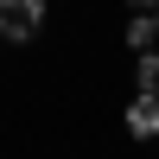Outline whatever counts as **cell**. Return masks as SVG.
I'll list each match as a JSON object with an SVG mask.
<instances>
[{
	"label": "cell",
	"instance_id": "cell-6",
	"mask_svg": "<svg viewBox=\"0 0 159 159\" xmlns=\"http://www.w3.org/2000/svg\"><path fill=\"white\" fill-rule=\"evenodd\" d=\"M153 19H159V7H153Z\"/></svg>",
	"mask_w": 159,
	"mask_h": 159
},
{
	"label": "cell",
	"instance_id": "cell-5",
	"mask_svg": "<svg viewBox=\"0 0 159 159\" xmlns=\"http://www.w3.org/2000/svg\"><path fill=\"white\" fill-rule=\"evenodd\" d=\"M127 7H159V0H127Z\"/></svg>",
	"mask_w": 159,
	"mask_h": 159
},
{
	"label": "cell",
	"instance_id": "cell-3",
	"mask_svg": "<svg viewBox=\"0 0 159 159\" xmlns=\"http://www.w3.org/2000/svg\"><path fill=\"white\" fill-rule=\"evenodd\" d=\"M153 38H159V19H153V7H140L134 19H127V45H134V51H153Z\"/></svg>",
	"mask_w": 159,
	"mask_h": 159
},
{
	"label": "cell",
	"instance_id": "cell-4",
	"mask_svg": "<svg viewBox=\"0 0 159 159\" xmlns=\"http://www.w3.org/2000/svg\"><path fill=\"white\" fill-rule=\"evenodd\" d=\"M134 83L147 89V96H159V51H140V64H134Z\"/></svg>",
	"mask_w": 159,
	"mask_h": 159
},
{
	"label": "cell",
	"instance_id": "cell-2",
	"mask_svg": "<svg viewBox=\"0 0 159 159\" xmlns=\"http://www.w3.org/2000/svg\"><path fill=\"white\" fill-rule=\"evenodd\" d=\"M127 134H134V140H153V134H159V96L140 89V96L127 102Z\"/></svg>",
	"mask_w": 159,
	"mask_h": 159
},
{
	"label": "cell",
	"instance_id": "cell-1",
	"mask_svg": "<svg viewBox=\"0 0 159 159\" xmlns=\"http://www.w3.org/2000/svg\"><path fill=\"white\" fill-rule=\"evenodd\" d=\"M38 25H45V0H0V38L25 45L38 38Z\"/></svg>",
	"mask_w": 159,
	"mask_h": 159
}]
</instances>
